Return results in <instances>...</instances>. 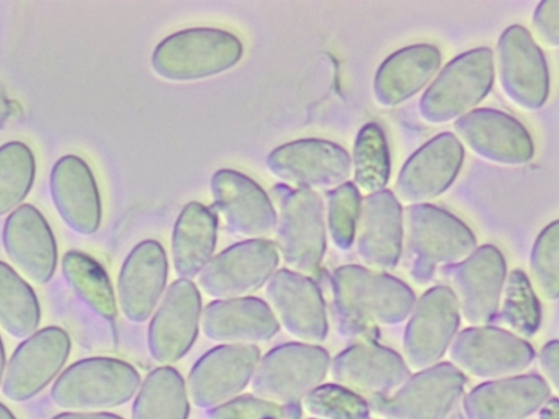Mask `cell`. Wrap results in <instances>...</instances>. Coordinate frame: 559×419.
Here are the masks:
<instances>
[{"instance_id": "1", "label": "cell", "mask_w": 559, "mask_h": 419, "mask_svg": "<svg viewBox=\"0 0 559 419\" xmlns=\"http://www.w3.org/2000/svg\"><path fill=\"white\" fill-rule=\"evenodd\" d=\"M140 385L141 378L129 363L92 357L68 367L55 381L50 396L60 408L103 410L130 400Z\"/></svg>"}, {"instance_id": "36", "label": "cell", "mask_w": 559, "mask_h": 419, "mask_svg": "<svg viewBox=\"0 0 559 419\" xmlns=\"http://www.w3.org/2000/svg\"><path fill=\"white\" fill-rule=\"evenodd\" d=\"M502 316L512 331L523 336L532 335L538 326L537 300L526 277L519 271L509 277Z\"/></svg>"}, {"instance_id": "43", "label": "cell", "mask_w": 559, "mask_h": 419, "mask_svg": "<svg viewBox=\"0 0 559 419\" xmlns=\"http://www.w3.org/2000/svg\"><path fill=\"white\" fill-rule=\"evenodd\" d=\"M51 419H123L110 412H61Z\"/></svg>"}, {"instance_id": "13", "label": "cell", "mask_w": 559, "mask_h": 419, "mask_svg": "<svg viewBox=\"0 0 559 419\" xmlns=\"http://www.w3.org/2000/svg\"><path fill=\"white\" fill-rule=\"evenodd\" d=\"M408 246L419 268L453 262L469 254L475 247L471 230L449 213L428 204L406 211Z\"/></svg>"}, {"instance_id": "45", "label": "cell", "mask_w": 559, "mask_h": 419, "mask_svg": "<svg viewBox=\"0 0 559 419\" xmlns=\"http://www.w3.org/2000/svg\"><path fill=\"white\" fill-rule=\"evenodd\" d=\"M540 419H558L557 400H551L542 411Z\"/></svg>"}, {"instance_id": "6", "label": "cell", "mask_w": 559, "mask_h": 419, "mask_svg": "<svg viewBox=\"0 0 559 419\" xmlns=\"http://www.w3.org/2000/svg\"><path fill=\"white\" fill-rule=\"evenodd\" d=\"M277 264L274 243L250 239L212 258L199 274V285L217 300L248 297L269 282Z\"/></svg>"}, {"instance_id": "4", "label": "cell", "mask_w": 559, "mask_h": 419, "mask_svg": "<svg viewBox=\"0 0 559 419\" xmlns=\"http://www.w3.org/2000/svg\"><path fill=\"white\" fill-rule=\"evenodd\" d=\"M329 364L328 354L309 344H285L259 360L251 379L255 396L277 404L298 403L319 385Z\"/></svg>"}, {"instance_id": "5", "label": "cell", "mask_w": 559, "mask_h": 419, "mask_svg": "<svg viewBox=\"0 0 559 419\" xmlns=\"http://www.w3.org/2000/svg\"><path fill=\"white\" fill-rule=\"evenodd\" d=\"M281 194L277 241L290 271L310 274L317 271L325 249L323 206L309 189L276 187Z\"/></svg>"}, {"instance_id": "41", "label": "cell", "mask_w": 559, "mask_h": 419, "mask_svg": "<svg viewBox=\"0 0 559 419\" xmlns=\"http://www.w3.org/2000/svg\"><path fill=\"white\" fill-rule=\"evenodd\" d=\"M559 0L542 1L535 10L533 24L540 39L550 47L559 43Z\"/></svg>"}, {"instance_id": "19", "label": "cell", "mask_w": 559, "mask_h": 419, "mask_svg": "<svg viewBox=\"0 0 559 419\" xmlns=\"http://www.w3.org/2000/svg\"><path fill=\"white\" fill-rule=\"evenodd\" d=\"M167 279V259L153 240L139 243L127 256L118 278L119 306L130 321L150 318L159 301Z\"/></svg>"}, {"instance_id": "29", "label": "cell", "mask_w": 559, "mask_h": 419, "mask_svg": "<svg viewBox=\"0 0 559 419\" xmlns=\"http://www.w3.org/2000/svg\"><path fill=\"white\" fill-rule=\"evenodd\" d=\"M332 373L344 385L381 391L397 385L407 375V370L400 358L385 348L357 346L334 360Z\"/></svg>"}, {"instance_id": "23", "label": "cell", "mask_w": 559, "mask_h": 419, "mask_svg": "<svg viewBox=\"0 0 559 419\" xmlns=\"http://www.w3.org/2000/svg\"><path fill=\"white\" fill-rule=\"evenodd\" d=\"M357 247L370 266L389 268L396 263L402 243V211L389 190L371 193L361 203Z\"/></svg>"}, {"instance_id": "30", "label": "cell", "mask_w": 559, "mask_h": 419, "mask_svg": "<svg viewBox=\"0 0 559 419\" xmlns=\"http://www.w3.org/2000/svg\"><path fill=\"white\" fill-rule=\"evenodd\" d=\"M547 392L543 381L525 376L481 386L468 402L479 419H516L536 408Z\"/></svg>"}, {"instance_id": "16", "label": "cell", "mask_w": 559, "mask_h": 419, "mask_svg": "<svg viewBox=\"0 0 559 419\" xmlns=\"http://www.w3.org/2000/svg\"><path fill=\"white\" fill-rule=\"evenodd\" d=\"M266 295L274 315L289 334L310 344L324 339V304L312 280L300 273L281 270L269 279Z\"/></svg>"}, {"instance_id": "31", "label": "cell", "mask_w": 559, "mask_h": 419, "mask_svg": "<svg viewBox=\"0 0 559 419\" xmlns=\"http://www.w3.org/2000/svg\"><path fill=\"white\" fill-rule=\"evenodd\" d=\"M189 403L181 375L169 366L152 371L139 387L132 419H187Z\"/></svg>"}, {"instance_id": "21", "label": "cell", "mask_w": 559, "mask_h": 419, "mask_svg": "<svg viewBox=\"0 0 559 419\" xmlns=\"http://www.w3.org/2000/svg\"><path fill=\"white\" fill-rule=\"evenodd\" d=\"M50 192L60 217L72 230L87 236L98 229L102 208L97 185L80 157L66 155L55 164Z\"/></svg>"}, {"instance_id": "25", "label": "cell", "mask_w": 559, "mask_h": 419, "mask_svg": "<svg viewBox=\"0 0 559 419\" xmlns=\"http://www.w3.org/2000/svg\"><path fill=\"white\" fill-rule=\"evenodd\" d=\"M440 62L439 50L428 44L413 45L392 53L376 73L374 98L384 107L399 105L426 85Z\"/></svg>"}, {"instance_id": "32", "label": "cell", "mask_w": 559, "mask_h": 419, "mask_svg": "<svg viewBox=\"0 0 559 419\" xmlns=\"http://www.w3.org/2000/svg\"><path fill=\"white\" fill-rule=\"evenodd\" d=\"M62 274L76 296L96 314L112 321L117 314L111 283L103 266L86 253L68 251L61 261Z\"/></svg>"}, {"instance_id": "22", "label": "cell", "mask_w": 559, "mask_h": 419, "mask_svg": "<svg viewBox=\"0 0 559 419\" xmlns=\"http://www.w3.org/2000/svg\"><path fill=\"white\" fill-rule=\"evenodd\" d=\"M466 372L481 378L515 373L531 361V348L520 339L497 330L477 328L462 333L451 352Z\"/></svg>"}, {"instance_id": "35", "label": "cell", "mask_w": 559, "mask_h": 419, "mask_svg": "<svg viewBox=\"0 0 559 419\" xmlns=\"http://www.w3.org/2000/svg\"><path fill=\"white\" fill-rule=\"evenodd\" d=\"M35 177V159L22 142H10L0 147V216L27 195Z\"/></svg>"}, {"instance_id": "10", "label": "cell", "mask_w": 559, "mask_h": 419, "mask_svg": "<svg viewBox=\"0 0 559 419\" xmlns=\"http://www.w3.org/2000/svg\"><path fill=\"white\" fill-rule=\"evenodd\" d=\"M497 51L504 94L523 109L540 108L548 95V72L531 34L521 25H511L500 36Z\"/></svg>"}, {"instance_id": "28", "label": "cell", "mask_w": 559, "mask_h": 419, "mask_svg": "<svg viewBox=\"0 0 559 419\" xmlns=\"http://www.w3.org/2000/svg\"><path fill=\"white\" fill-rule=\"evenodd\" d=\"M217 219L204 205L191 202L185 206L173 234V261L177 274L190 279L212 259L216 241Z\"/></svg>"}, {"instance_id": "12", "label": "cell", "mask_w": 559, "mask_h": 419, "mask_svg": "<svg viewBox=\"0 0 559 419\" xmlns=\"http://www.w3.org/2000/svg\"><path fill=\"white\" fill-rule=\"evenodd\" d=\"M201 312V298L190 279L180 278L168 288L148 327V348L155 361L168 366L189 351Z\"/></svg>"}, {"instance_id": "47", "label": "cell", "mask_w": 559, "mask_h": 419, "mask_svg": "<svg viewBox=\"0 0 559 419\" xmlns=\"http://www.w3.org/2000/svg\"><path fill=\"white\" fill-rule=\"evenodd\" d=\"M0 419H16L10 409L0 403Z\"/></svg>"}, {"instance_id": "46", "label": "cell", "mask_w": 559, "mask_h": 419, "mask_svg": "<svg viewBox=\"0 0 559 419\" xmlns=\"http://www.w3.org/2000/svg\"><path fill=\"white\" fill-rule=\"evenodd\" d=\"M4 366H5V354H4L3 344H2V340L0 337V384H1L2 375H3V371H4Z\"/></svg>"}, {"instance_id": "39", "label": "cell", "mask_w": 559, "mask_h": 419, "mask_svg": "<svg viewBox=\"0 0 559 419\" xmlns=\"http://www.w3.org/2000/svg\"><path fill=\"white\" fill-rule=\"evenodd\" d=\"M360 196L352 182H344L329 193V228L341 249L352 246L359 216Z\"/></svg>"}, {"instance_id": "7", "label": "cell", "mask_w": 559, "mask_h": 419, "mask_svg": "<svg viewBox=\"0 0 559 419\" xmlns=\"http://www.w3.org/2000/svg\"><path fill=\"white\" fill-rule=\"evenodd\" d=\"M71 340L58 326L36 331L12 354L4 374L2 392L13 402L38 394L58 374L68 359Z\"/></svg>"}, {"instance_id": "20", "label": "cell", "mask_w": 559, "mask_h": 419, "mask_svg": "<svg viewBox=\"0 0 559 419\" xmlns=\"http://www.w3.org/2000/svg\"><path fill=\"white\" fill-rule=\"evenodd\" d=\"M216 206L236 234L262 237L276 225V213L266 193L250 178L234 170L217 171L211 180Z\"/></svg>"}, {"instance_id": "17", "label": "cell", "mask_w": 559, "mask_h": 419, "mask_svg": "<svg viewBox=\"0 0 559 419\" xmlns=\"http://www.w3.org/2000/svg\"><path fill=\"white\" fill-rule=\"evenodd\" d=\"M10 260L32 280L45 284L53 276L57 246L53 234L41 213L23 204L5 219L2 232Z\"/></svg>"}, {"instance_id": "27", "label": "cell", "mask_w": 559, "mask_h": 419, "mask_svg": "<svg viewBox=\"0 0 559 419\" xmlns=\"http://www.w3.org/2000/svg\"><path fill=\"white\" fill-rule=\"evenodd\" d=\"M454 285L465 318L486 322L496 310L503 280V260L493 247L485 246L456 268Z\"/></svg>"}, {"instance_id": "24", "label": "cell", "mask_w": 559, "mask_h": 419, "mask_svg": "<svg viewBox=\"0 0 559 419\" xmlns=\"http://www.w3.org/2000/svg\"><path fill=\"white\" fill-rule=\"evenodd\" d=\"M457 326L456 300L444 288L428 292L409 322L405 352L414 368H425L440 358Z\"/></svg>"}, {"instance_id": "40", "label": "cell", "mask_w": 559, "mask_h": 419, "mask_svg": "<svg viewBox=\"0 0 559 419\" xmlns=\"http://www.w3.org/2000/svg\"><path fill=\"white\" fill-rule=\"evenodd\" d=\"M532 274L540 294L548 300L558 296V223L539 235L532 252Z\"/></svg>"}, {"instance_id": "34", "label": "cell", "mask_w": 559, "mask_h": 419, "mask_svg": "<svg viewBox=\"0 0 559 419\" xmlns=\"http://www.w3.org/2000/svg\"><path fill=\"white\" fill-rule=\"evenodd\" d=\"M355 183L365 192L383 190L390 176V157L385 136L373 122L364 125L353 149Z\"/></svg>"}, {"instance_id": "8", "label": "cell", "mask_w": 559, "mask_h": 419, "mask_svg": "<svg viewBox=\"0 0 559 419\" xmlns=\"http://www.w3.org/2000/svg\"><path fill=\"white\" fill-rule=\"evenodd\" d=\"M260 360L255 345H222L203 355L192 368L187 393L193 404L212 408L234 398L251 381Z\"/></svg>"}, {"instance_id": "44", "label": "cell", "mask_w": 559, "mask_h": 419, "mask_svg": "<svg viewBox=\"0 0 559 419\" xmlns=\"http://www.w3.org/2000/svg\"><path fill=\"white\" fill-rule=\"evenodd\" d=\"M10 115V103L7 98L4 88L0 83V129L4 124L7 118Z\"/></svg>"}, {"instance_id": "37", "label": "cell", "mask_w": 559, "mask_h": 419, "mask_svg": "<svg viewBox=\"0 0 559 419\" xmlns=\"http://www.w3.org/2000/svg\"><path fill=\"white\" fill-rule=\"evenodd\" d=\"M305 409L318 419H362L367 407L348 390L335 385H318L304 397Z\"/></svg>"}, {"instance_id": "18", "label": "cell", "mask_w": 559, "mask_h": 419, "mask_svg": "<svg viewBox=\"0 0 559 419\" xmlns=\"http://www.w3.org/2000/svg\"><path fill=\"white\" fill-rule=\"evenodd\" d=\"M200 326L207 338L223 345H255L280 330L270 306L249 296L210 303L201 312Z\"/></svg>"}, {"instance_id": "38", "label": "cell", "mask_w": 559, "mask_h": 419, "mask_svg": "<svg viewBox=\"0 0 559 419\" xmlns=\"http://www.w3.org/2000/svg\"><path fill=\"white\" fill-rule=\"evenodd\" d=\"M207 419H300L298 403L277 404L258 396L231 398L206 412Z\"/></svg>"}, {"instance_id": "14", "label": "cell", "mask_w": 559, "mask_h": 419, "mask_svg": "<svg viewBox=\"0 0 559 419\" xmlns=\"http://www.w3.org/2000/svg\"><path fill=\"white\" fill-rule=\"evenodd\" d=\"M454 129L477 155L502 165H523L534 154L526 129L511 116L481 108L461 116Z\"/></svg>"}, {"instance_id": "26", "label": "cell", "mask_w": 559, "mask_h": 419, "mask_svg": "<svg viewBox=\"0 0 559 419\" xmlns=\"http://www.w3.org/2000/svg\"><path fill=\"white\" fill-rule=\"evenodd\" d=\"M462 388L461 374L449 364L413 379L396 396L379 408L392 419H438Z\"/></svg>"}, {"instance_id": "11", "label": "cell", "mask_w": 559, "mask_h": 419, "mask_svg": "<svg viewBox=\"0 0 559 419\" xmlns=\"http://www.w3.org/2000/svg\"><path fill=\"white\" fill-rule=\"evenodd\" d=\"M266 165L280 179L309 190L344 183L352 168L343 147L319 139L284 144L270 153Z\"/></svg>"}, {"instance_id": "33", "label": "cell", "mask_w": 559, "mask_h": 419, "mask_svg": "<svg viewBox=\"0 0 559 419\" xmlns=\"http://www.w3.org/2000/svg\"><path fill=\"white\" fill-rule=\"evenodd\" d=\"M40 308L33 288L7 263L0 261V324L12 336L35 333Z\"/></svg>"}, {"instance_id": "42", "label": "cell", "mask_w": 559, "mask_h": 419, "mask_svg": "<svg viewBox=\"0 0 559 419\" xmlns=\"http://www.w3.org/2000/svg\"><path fill=\"white\" fill-rule=\"evenodd\" d=\"M542 368L549 381L557 388L558 383V345L557 342L544 348L540 357Z\"/></svg>"}, {"instance_id": "3", "label": "cell", "mask_w": 559, "mask_h": 419, "mask_svg": "<svg viewBox=\"0 0 559 419\" xmlns=\"http://www.w3.org/2000/svg\"><path fill=\"white\" fill-rule=\"evenodd\" d=\"M492 51L476 48L451 60L427 88L419 112L430 123L462 116L488 94L493 82Z\"/></svg>"}, {"instance_id": "9", "label": "cell", "mask_w": 559, "mask_h": 419, "mask_svg": "<svg viewBox=\"0 0 559 419\" xmlns=\"http://www.w3.org/2000/svg\"><path fill=\"white\" fill-rule=\"evenodd\" d=\"M334 292L340 314L352 320L396 322L406 316L413 303V296L403 284L356 267L338 270Z\"/></svg>"}, {"instance_id": "15", "label": "cell", "mask_w": 559, "mask_h": 419, "mask_svg": "<svg viewBox=\"0 0 559 419\" xmlns=\"http://www.w3.org/2000/svg\"><path fill=\"white\" fill-rule=\"evenodd\" d=\"M464 151L452 133H441L417 149L396 180L397 196L405 202H424L445 191L455 179Z\"/></svg>"}, {"instance_id": "2", "label": "cell", "mask_w": 559, "mask_h": 419, "mask_svg": "<svg viewBox=\"0 0 559 419\" xmlns=\"http://www.w3.org/2000/svg\"><path fill=\"white\" fill-rule=\"evenodd\" d=\"M242 55L233 34L210 27L180 31L162 40L152 55L156 74L169 81H193L226 71Z\"/></svg>"}]
</instances>
